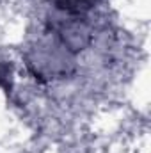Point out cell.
Here are the masks:
<instances>
[{
	"label": "cell",
	"mask_w": 151,
	"mask_h": 153,
	"mask_svg": "<svg viewBox=\"0 0 151 153\" xmlns=\"http://www.w3.org/2000/svg\"><path fill=\"white\" fill-rule=\"evenodd\" d=\"M57 7L68 11V13H84L91 7L93 0H53Z\"/></svg>",
	"instance_id": "obj_1"
}]
</instances>
